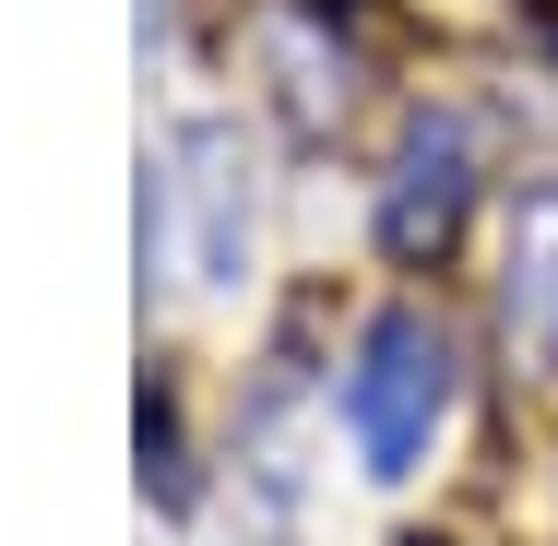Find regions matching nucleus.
Masks as SVG:
<instances>
[{"instance_id": "obj_2", "label": "nucleus", "mask_w": 558, "mask_h": 546, "mask_svg": "<svg viewBox=\"0 0 558 546\" xmlns=\"http://www.w3.org/2000/svg\"><path fill=\"white\" fill-rule=\"evenodd\" d=\"M511 321L535 332V344L558 332V203L523 215V250H511Z\"/></svg>"}, {"instance_id": "obj_1", "label": "nucleus", "mask_w": 558, "mask_h": 546, "mask_svg": "<svg viewBox=\"0 0 558 546\" xmlns=\"http://www.w3.org/2000/svg\"><path fill=\"white\" fill-rule=\"evenodd\" d=\"M440 416H451V344H440V321L392 310L344 368V439L368 451V475H404Z\"/></svg>"}]
</instances>
